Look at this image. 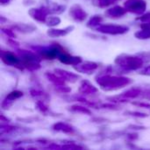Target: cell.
<instances>
[{"label":"cell","mask_w":150,"mask_h":150,"mask_svg":"<svg viewBox=\"0 0 150 150\" xmlns=\"http://www.w3.org/2000/svg\"><path fill=\"white\" fill-rule=\"evenodd\" d=\"M96 82L104 91H110L124 88L133 83L132 79L121 76L101 74L96 77Z\"/></svg>","instance_id":"obj_1"},{"label":"cell","mask_w":150,"mask_h":150,"mask_svg":"<svg viewBox=\"0 0 150 150\" xmlns=\"http://www.w3.org/2000/svg\"><path fill=\"white\" fill-rule=\"evenodd\" d=\"M114 63L118 67L125 70H138L143 67L144 62L137 54L130 55V54H122L115 58Z\"/></svg>","instance_id":"obj_2"},{"label":"cell","mask_w":150,"mask_h":150,"mask_svg":"<svg viewBox=\"0 0 150 150\" xmlns=\"http://www.w3.org/2000/svg\"><path fill=\"white\" fill-rule=\"evenodd\" d=\"M18 55L21 60V65L29 70H37L40 69V61L42 60L40 56L33 52L27 50H18Z\"/></svg>","instance_id":"obj_3"},{"label":"cell","mask_w":150,"mask_h":150,"mask_svg":"<svg viewBox=\"0 0 150 150\" xmlns=\"http://www.w3.org/2000/svg\"><path fill=\"white\" fill-rule=\"evenodd\" d=\"M97 31H98L101 33L104 34H110V35H119V34H124L128 32L129 28L125 25H117L112 24H106V25H100L97 28Z\"/></svg>","instance_id":"obj_4"},{"label":"cell","mask_w":150,"mask_h":150,"mask_svg":"<svg viewBox=\"0 0 150 150\" xmlns=\"http://www.w3.org/2000/svg\"><path fill=\"white\" fill-rule=\"evenodd\" d=\"M124 7L128 12L142 15L147 10V3L145 0H127L124 4Z\"/></svg>","instance_id":"obj_5"},{"label":"cell","mask_w":150,"mask_h":150,"mask_svg":"<svg viewBox=\"0 0 150 150\" xmlns=\"http://www.w3.org/2000/svg\"><path fill=\"white\" fill-rule=\"evenodd\" d=\"M1 60L5 65L23 69V67L21 65V60H20L19 56L13 54V53H11V52L2 50L1 51Z\"/></svg>","instance_id":"obj_6"},{"label":"cell","mask_w":150,"mask_h":150,"mask_svg":"<svg viewBox=\"0 0 150 150\" xmlns=\"http://www.w3.org/2000/svg\"><path fill=\"white\" fill-rule=\"evenodd\" d=\"M28 14L36 21L45 23L47 15L50 14L47 6H41L40 8H33L28 11Z\"/></svg>","instance_id":"obj_7"},{"label":"cell","mask_w":150,"mask_h":150,"mask_svg":"<svg viewBox=\"0 0 150 150\" xmlns=\"http://www.w3.org/2000/svg\"><path fill=\"white\" fill-rule=\"evenodd\" d=\"M69 16L76 22H83L88 17L87 12L79 4H74L69 9Z\"/></svg>","instance_id":"obj_8"},{"label":"cell","mask_w":150,"mask_h":150,"mask_svg":"<svg viewBox=\"0 0 150 150\" xmlns=\"http://www.w3.org/2000/svg\"><path fill=\"white\" fill-rule=\"evenodd\" d=\"M62 63L66 64V65H71V66H76L78 64H80L81 62H83V60L80 56H75V55H71L69 54L68 52H64L62 54H61L59 55V57L57 58Z\"/></svg>","instance_id":"obj_9"},{"label":"cell","mask_w":150,"mask_h":150,"mask_svg":"<svg viewBox=\"0 0 150 150\" xmlns=\"http://www.w3.org/2000/svg\"><path fill=\"white\" fill-rule=\"evenodd\" d=\"M98 68V64L93 62H85L83 63H80L76 66H74V69L80 72V73H85V74H91V72L95 71Z\"/></svg>","instance_id":"obj_10"},{"label":"cell","mask_w":150,"mask_h":150,"mask_svg":"<svg viewBox=\"0 0 150 150\" xmlns=\"http://www.w3.org/2000/svg\"><path fill=\"white\" fill-rule=\"evenodd\" d=\"M127 12V9L125 7L120 6V5H115L112 6V8H109L105 11V15L111 18H119L123 17L126 13Z\"/></svg>","instance_id":"obj_11"},{"label":"cell","mask_w":150,"mask_h":150,"mask_svg":"<svg viewBox=\"0 0 150 150\" xmlns=\"http://www.w3.org/2000/svg\"><path fill=\"white\" fill-rule=\"evenodd\" d=\"M79 93L81 94H85V95H91V94H96L98 92V90L91 84L89 81L83 80L81 83V85L78 90Z\"/></svg>","instance_id":"obj_12"},{"label":"cell","mask_w":150,"mask_h":150,"mask_svg":"<svg viewBox=\"0 0 150 150\" xmlns=\"http://www.w3.org/2000/svg\"><path fill=\"white\" fill-rule=\"evenodd\" d=\"M54 73L59 75L62 78H64L65 81L71 82V83H75V82L77 81V79L80 78V76L78 75H76L75 73H72V72H69L67 70L61 69H54Z\"/></svg>","instance_id":"obj_13"},{"label":"cell","mask_w":150,"mask_h":150,"mask_svg":"<svg viewBox=\"0 0 150 150\" xmlns=\"http://www.w3.org/2000/svg\"><path fill=\"white\" fill-rule=\"evenodd\" d=\"M74 29L73 25L68 26L64 29H55V28H51L49 30H47V34L50 37L55 38V37H62L67 35L68 33H69L70 32H72V30Z\"/></svg>","instance_id":"obj_14"},{"label":"cell","mask_w":150,"mask_h":150,"mask_svg":"<svg viewBox=\"0 0 150 150\" xmlns=\"http://www.w3.org/2000/svg\"><path fill=\"white\" fill-rule=\"evenodd\" d=\"M12 30L19 32L21 33H33L36 30V27L33 25H28V24H15L11 26Z\"/></svg>","instance_id":"obj_15"},{"label":"cell","mask_w":150,"mask_h":150,"mask_svg":"<svg viewBox=\"0 0 150 150\" xmlns=\"http://www.w3.org/2000/svg\"><path fill=\"white\" fill-rule=\"evenodd\" d=\"M142 93V90H141L139 88H132V89H129L127 91L123 92L120 95V97L128 100V99H132V98L141 97Z\"/></svg>","instance_id":"obj_16"},{"label":"cell","mask_w":150,"mask_h":150,"mask_svg":"<svg viewBox=\"0 0 150 150\" xmlns=\"http://www.w3.org/2000/svg\"><path fill=\"white\" fill-rule=\"evenodd\" d=\"M53 130L56 131V132H62L65 134H72L74 132V129L71 126H69V124L63 123V122H58L53 125L52 127Z\"/></svg>","instance_id":"obj_17"},{"label":"cell","mask_w":150,"mask_h":150,"mask_svg":"<svg viewBox=\"0 0 150 150\" xmlns=\"http://www.w3.org/2000/svg\"><path fill=\"white\" fill-rule=\"evenodd\" d=\"M45 76L47 78L48 81H50L51 83H53L54 85H62V84H65V80L64 78H62V76H60L59 75L57 74H54V73H49V72H47L45 74Z\"/></svg>","instance_id":"obj_18"},{"label":"cell","mask_w":150,"mask_h":150,"mask_svg":"<svg viewBox=\"0 0 150 150\" xmlns=\"http://www.w3.org/2000/svg\"><path fill=\"white\" fill-rule=\"evenodd\" d=\"M102 22H103V18L100 15H95L90 18L86 25L90 28H95V27L97 28L98 25H101Z\"/></svg>","instance_id":"obj_19"},{"label":"cell","mask_w":150,"mask_h":150,"mask_svg":"<svg viewBox=\"0 0 150 150\" xmlns=\"http://www.w3.org/2000/svg\"><path fill=\"white\" fill-rule=\"evenodd\" d=\"M49 9V12L50 14H61L62 13L65 9L66 6L65 5H62V4H53L52 6H47Z\"/></svg>","instance_id":"obj_20"},{"label":"cell","mask_w":150,"mask_h":150,"mask_svg":"<svg viewBox=\"0 0 150 150\" xmlns=\"http://www.w3.org/2000/svg\"><path fill=\"white\" fill-rule=\"evenodd\" d=\"M69 110L72 111V112H78V113L91 115V112L88 108H86V107H84V106H82V105H72V106L70 107Z\"/></svg>","instance_id":"obj_21"},{"label":"cell","mask_w":150,"mask_h":150,"mask_svg":"<svg viewBox=\"0 0 150 150\" xmlns=\"http://www.w3.org/2000/svg\"><path fill=\"white\" fill-rule=\"evenodd\" d=\"M23 97V92L20 91H18V90H15V91H12L11 92H10L6 97H5V99L7 100H10L11 102H14L15 100L18 99L19 98Z\"/></svg>","instance_id":"obj_22"},{"label":"cell","mask_w":150,"mask_h":150,"mask_svg":"<svg viewBox=\"0 0 150 150\" xmlns=\"http://www.w3.org/2000/svg\"><path fill=\"white\" fill-rule=\"evenodd\" d=\"M134 36L139 40H148L150 39V30L142 29V31H138L134 33Z\"/></svg>","instance_id":"obj_23"},{"label":"cell","mask_w":150,"mask_h":150,"mask_svg":"<svg viewBox=\"0 0 150 150\" xmlns=\"http://www.w3.org/2000/svg\"><path fill=\"white\" fill-rule=\"evenodd\" d=\"M45 23H46L47 25L55 26V25H58L61 23V18L59 17H56V16H49V17L47 18V20H46Z\"/></svg>","instance_id":"obj_24"},{"label":"cell","mask_w":150,"mask_h":150,"mask_svg":"<svg viewBox=\"0 0 150 150\" xmlns=\"http://www.w3.org/2000/svg\"><path fill=\"white\" fill-rule=\"evenodd\" d=\"M30 94H31L32 97H33V98H42V100L47 98V95L46 93H44L43 91H41L31 90L30 91Z\"/></svg>","instance_id":"obj_25"},{"label":"cell","mask_w":150,"mask_h":150,"mask_svg":"<svg viewBox=\"0 0 150 150\" xmlns=\"http://www.w3.org/2000/svg\"><path fill=\"white\" fill-rule=\"evenodd\" d=\"M55 90L61 93H69L71 91V89L69 88L68 86H65V84H62V85H55Z\"/></svg>","instance_id":"obj_26"},{"label":"cell","mask_w":150,"mask_h":150,"mask_svg":"<svg viewBox=\"0 0 150 150\" xmlns=\"http://www.w3.org/2000/svg\"><path fill=\"white\" fill-rule=\"evenodd\" d=\"M36 106H37V108H38L41 112H43V113L48 112V108L46 106V105H45V104L43 103V101H41V100H38V101L36 102Z\"/></svg>","instance_id":"obj_27"},{"label":"cell","mask_w":150,"mask_h":150,"mask_svg":"<svg viewBox=\"0 0 150 150\" xmlns=\"http://www.w3.org/2000/svg\"><path fill=\"white\" fill-rule=\"evenodd\" d=\"M137 55L140 56L143 60L144 63L150 62V51L149 52H141V53L137 54Z\"/></svg>","instance_id":"obj_28"},{"label":"cell","mask_w":150,"mask_h":150,"mask_svg":"<svg viewBox=\"0 0 150 150\" xmlns=\"http://www.w3.org/2000/svg\"><path fill=\"white\" fill-rule=\"evenodd\" d=\"M136 20L141 21V22H150V12L143 13L140 15V17L136 18Z\"/></svg>","instance_id":"obj_29"},{"label":"cell","mask_w":150,"mask_h":150,"mask_svg":"<svg viewBox=\"0 0 150 150\" xmlns=\"http://www.w3.org/2000/svg\"><path fill=\"white\" fill-rule=\"evenodd\" d=\"M126 114L133 116V117H138V118H146V117H148L147 114L140 112H127Z\"/></svg>","instance_id":"obj_30"},{"label":"cell","mask_w":150,"mask_h":150,"mask_svg":"<svg viewBox=\"0 0 150 150\" xmlns=\"http://www.w3.org/2000/svg\"><path fill=\"white\" fill-rule=\"evenodd\" d=\"M2 32L4 33L9 38H11V39H15L16 38V34L14 33L13 30H11V29H8V28H2Z\"/></svg>","instance_id":"obj_31"},{"label":"cell","mask_w":150,"mask_h":150,"mask_svg":"<svg viewBox=\"0 0 150 150\" xmlns=\"http://www.w3.org/2000/svg\"><path fill=\"white\" fill-rule=\"evenodd\" d=\"M140 75H143V76H150V65L146 66L144 68H142L139 71Z\"/></svg>","instance_id":"obj_32"},{"label":"cell","mask_w":150,"mask_h":150,"mask_svg":"<svg viewBox=\"0 0 150 150\" xmlns=\"http://www.w3.org/2000/svg\"><path fill=\"white\" fill-rule=\"evenodd\" d=\"M133 104L134 105L140 106L142 108H150V104H148V103H144V102H134Z\"/></svg>","instance_id":"obj_33"},{"label":"cell","mask_w":150,"mask_h":150,"mask_svg":"<svg viewBox=\"0 0 150 150\" xmlns=\"http://www.w3.org/2000/svg\"><path fill=\"white\" fill-rule=\"evenodd\" d=\"M141 97H142V98H145V99H149V100H150V90L142 91V93Z\"/></svg>","instance_id":"obj_34"},{"label":"cell","mask_w":150,"mask_h":150,"mask_svg":"<svg viewBox=\"0 0 150 150\" xmlns=\"http://www.w3.org/2000/svg\"><path fill=\"white\" fill-rule=\"evenodd\" d=\"M127 138L129 141L134 142V141H135V140L138 139V134H127Z\"/></svg>","instance_id":"obj_35"},{"label":"cell","mask_w":150,"mask_h":150,"mask_svg":"<svg viewBox=\"0 0 150 150\" xmlns=\"http://www.w3.org/2000/svg\"><path fill=\"white\" fill-rule=\"evenodd\" d=\"M141 28H142V29L150 30V22H142V24H141Z\"/></svg>","instance_id":"obj_36"},{"label":"cell","mask_w":150,"mask_h":150,"mask_svg":"<svg viewBox=\"0 0 150 150\" xmlns=\"http://www.w3.org/2000/svg\"><path fill=\"white\" fill-rule=\"evenodd\" d=\"M8 43L11 46V47H18L19 46V43L18 42H17V41H15L14 40V39H10V40H8Z\"/></svg>","instance_id":"obj_37"},{"label":"cell","mask_w":150,"mask_h":150,"mask_svg":"<svg viewBox=\"0 0 150 150\" xmlns=\"http://www.w3.org/2000/svg\"><path fill=\"white\" fill-rule=\"evenodd\" d=\"M11 1V0H0V3H1L2 5H6V4H10Z\"/></svg>","instance_id":"obj_38"}]
</instances>
